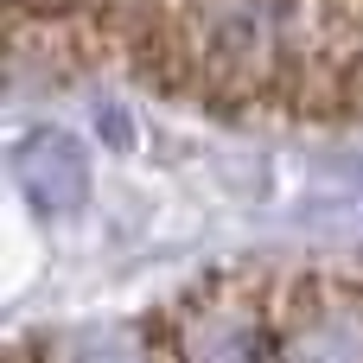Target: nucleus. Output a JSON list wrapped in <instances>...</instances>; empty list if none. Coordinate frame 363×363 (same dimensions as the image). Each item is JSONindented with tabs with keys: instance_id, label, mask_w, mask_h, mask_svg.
Returning <instances> with one entry per match:
<instances>
[{
	"instance_id": "f257e3e1",
	"label": "nucleus",
	"mask_w": 363,
	"mask_h": 363,
	"mask_svg": "<svg viewBox=\"0 0 363 363\" xmlns=\"http://www.w3.org/2000/svg\"><path fill=\"white\" fill-rule=\"evenodd\" d=\"M281 319L268 313V294L211 281L185 294L166 319V363H274Z\"/></svg>"
},
{
	"instance_id": "f03ea898",
	"label": "nucleus",
	"mask_w": 363,
	"mask_h": 363,
	"mask_svg": "<svg viewBox=\"0 0 363 363\" xmlns=\"http://www.w3.org/2000/svg\"><path fill=\"white\" fill-rule=\"evenodd\" d=\"M274 363H363V294L338 281H306L281 313Z\"/></svg>"
},
{
	"instance_id": "7ed1b4c3",
	"label": "nucleus",
	"mask_w": 363,
	"mask_h": 363,
	"mask_svg": "<svg viewBox=\"0 0 363 363\" xmlns=\"http://www.w3.org/2000/svg\"><path fill=\"white\" fill-rule=\"evenodd\" d=\"M13 179L38 217H70L89 198V153L64 128H32L13 147Z\"/></svg>"
},
{
	"instance_id": "20e7f679",
	"label": "nucleus",
	"mask_w": 363,
	"mask_h": 363,
	"mask_svg": "<svg viewBox=\"0 0 363 363\" xmlns=\"http://www.w3.org/2000/svg\"><path fill=\"white\" fill-rule=\"evenodd\" d=\"M70 363H153V351H147V345H134V338H121V332H108V338L77 345Z\"/></svg>"
},
{
	"instance_id": "39448f33",
	"label": "nucleus",
	"mask_w": 363,
	"mask_h": 363,
	"mask_svg": "<svg viewBox=\"0 0 363 363\" xmlns=\"http://www.w3.org/2000/svg\"><path fill=\"white\" fill-rule=\"evenodd\" d=\"M345 77H351V108H363V0L351 13V32H345Z\"/></svg>"
}]
</instances>
